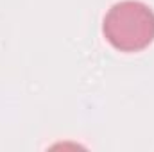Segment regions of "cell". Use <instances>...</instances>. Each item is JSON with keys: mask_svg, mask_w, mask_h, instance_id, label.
<instances>
[{"mask_svg": "<svg viewBox=\"0 0 154 152\" xmlns=\"http://www.w3.org/2000/svg\"><path fill=\"white\" fill-rule=\"evenodd\" d=\"M104 34L108 41L122 52H138L154 39V13L138 0L115 4L104 18Z\"/></svg>", "mask_w": 154, "mask_h": 152, "instance_id": "cell-1", "label": "cell"}]
</instances>
